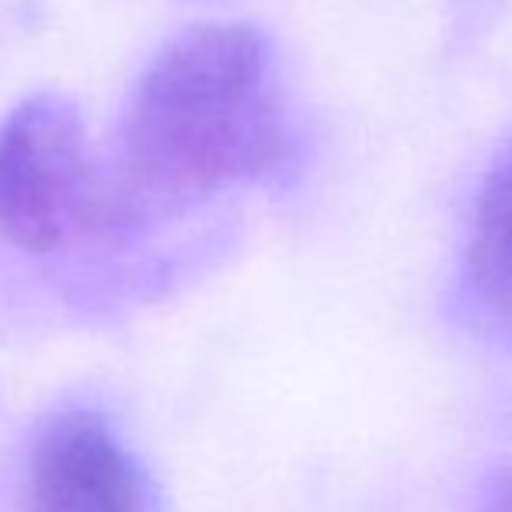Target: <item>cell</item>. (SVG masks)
<instances>
[{
  "label": "cell",
  "instance_id": "277c9868",
  "mask_svg": "<svg viewBox=\"0 0 512 512\" xmlns=\"http://www.w3.org/2000/svg\"><path fill=\"white\" fill-rule=\"evenodd\" d=\"M460 314L481 342L512 349V143L478 192L460 269Z\"/></svg>",
  "mask_w": 512,
  "mask_h": 512
},
{
  "label": "cell",
  "instance_id": "6da1fadb",
  "mask_svg": "<svg viewBox=\"0 0 512 512\" xmlns=\"http://www.w3.org/2000/svg\"><path fill=\"white\" fill-rule=\"evenodd\" d=\"M293 154L276 42L251 21H206L140 70L115 126L112 178L88 220L105 227L182 213L283 175Z\"/></svg>",
  "mask_w": 512,
  "mask_h": 512
},
{
  "label": "cell",
  "instance_id": "5b68a950",
  "mask_svg": "<svg viewBox=\"0 0 512 512\" xmlns=\"http://www.w3.org/2000/svg\"><path fill=\"white\" fill-rule=\"evenodd\" d=\"M481 512H512V467L509 471H499L492 478V488L485 492Z\"/></svg>",
  "mask_w": 512,
  "mask_h": 512
},
{
  "label": "cell",
  "instance_id": "3957f363",
  "mask_svg": "<svg viewBox=\"0 0 512 512\" xmlns=\"http://www.w3.org/2000/svg\"><path fill=\"white\" fill-rule=\"evenodd\" d=\"M21 512H164L161 488L98 411L39 425L21 471Z\"/></svg>",
  "mask_w": 512,
  "mask_h": 512
},
{
  "label": "cell",
  "instance_id": "7a4b0ae2",
  "mask_svg": "<svg viewBox=\"0 0 512 512\" xmlns=\"http://www.w3.org/2000/svg\"><path fill=\"white\" fill-rule=\"evenodd\" d=\"M91 164L81 108L35 91L0 122V234L28 255H49L91 213Z\"/></svg>",
  "mask_w": 512,
  "mask_h": 512
}]
</instances>
